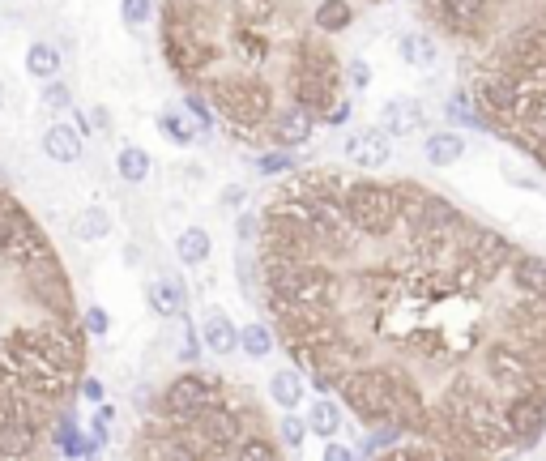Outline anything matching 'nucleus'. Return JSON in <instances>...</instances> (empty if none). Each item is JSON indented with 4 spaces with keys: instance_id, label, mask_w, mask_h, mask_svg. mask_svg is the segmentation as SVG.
<instances>
[{
    "instance_id": "obj_45",
    "label": "nucleus",
    "mask_w": 546,
    "mask_h": 461,
    "mask_svg": "<svg viewBox=\"0 0 546 461\" xmlns=\"http://www.w3.org/2000/svg\"><path fill=\"white\" fill-rule=\"evenodd\" d=\"M0 107H5V86H0Z\"/></svg>"
},
{
    "instance_id": "obj_19",
    "label": "nucleus",
    "mask_w": 546,
    "mask_h": 461,
    "mask_svg": "<svg viewBox=\"0 0 546 461\" xmlns=\"http://www.w3.org/2000/svg\"><path fill=\"white\" fill-rule=\"evenodd\" d=\"M303 397H308L303 368H273L269 372V402L278 406V410H299Z\"/></svg>"
},
{
    "instance_id": "obj_1",
    "label": "nucleus",
    "mask_w": 546,
    "mask_h": 461,
    "mask_svg": "<svg viewBox=\"0 0 546 461\" xmlns=\"http://www.w3.org/2000/svg\"><path fill=\"white\" fill-rule=\"evenodd\" d=\"M205 94L235 129H244V137L273 120V90L256 77H218V82H205Z\"/></svg>"
},
{
    "instance_id": "obj_40",
    "label": "nucleus",
    "mask_w": 546,
    "mask_h": 461,
    "mask_svg": "<svg viewBox=\"0 0 546 461\" xmlns=\"http://www.w3.org/2000/svg\"><path fill=\"white\" fill-rule=\"evenodd\" d=\"M248 184H222V193H218V205H222V210H231V214H239V210H244V205H248Z\"/></svg>"
},
{
    "instance_id": "obj_4",
    "label": "nucleus",
    "mask_w": 546,
    "mask_h": 461,
    "mask_svg": "<svg viewBox=\"0 0 546 461\" xmlns=\"http://www.w3.org/2000/svg\"><path fill=\"white\" fill-rule=\"evenodd\" d=\"M342 389V402L355 410L363 423H384V419H397V393H401V380L393 372H380V368H363V372H346L337 380Z\"/></svg>"
},
{
    "instance_id": "obj_33",
    "label": "nucleus",
    "mask_w": 546,
    "mask_h": 461,
    "mask_svg": "<svg viewBox=\"0 0 546 461\" xmlns=\"http://www.w3.org/2000/svg\"><path fill=\"white\" fill-rule=\"evenodd\" d=\"M273 440H278V436H273ZM273 440L261 436V432H248L244 440L235 444V457L239 461H273V457L282 453V444H273Z\"/></svg>"
},
{
    "instance_id": "obj_16",
    "label": "nucleus",
    "mask_w": 546,
    "mask_h": 461,
    "mask_svg": "<svg viewBox=\"0 0 546 461\" xmlns=\"http://www.w3.org/2000/svg\"><path fill=\"white\" fill-rule=\"evenodd\" d=\"M201 342H205V351L218 355V359H231L239 351V325L231 321L227 312H205V321H201Z\"/></svg>"
},
{
    "instance_id": "obj_18",
    "label": "nucleus",
    "mask_w": 546,
    "mask_h": 461,
    "mask_svg": "<svg viewBox=\"0 0 546 461\" xmlns=\"http://www.w3.org/2000/svg\"><path fill=\"white\" fill-rule=\"evenodd\" d=\"M52 444L60 457H94L103 449L99 440H90V432H82V423L73 415H56V427H52Z\"/></svg>"
},
{
    "instance_id": "obj_26",
    "label": "nucleus",
    "mask_w": 546,
    "mask_h": 461,
    "mask_svg": "<svg viewBox=\"0 0 546 461\" xmlns=\"http://www.w3.org/2000/svg\"><path fill=\"white\" fill-rule=\"evenodd\" d=\"M312 26L320 35H342V30L355 26V5L350 0H320L312 9Z\"/></svg>"
},
{
    "instance_id": "obj_28",
    "label": "nucleus",
    "mask_w": 546,
    "mask_h": 461,
    "mask_svg": "<svg viewBox=\"0 0 546 461\" xmlns=\"http://www.w3.org/2000/svg\"><path fill=\"white\" fill-rule=\"evenodd\" d=\"M273 346H278V338H273V329L265 321H248V325H239V351H244L248 359H269L273 355Z\"/></svg>"
},
{
    "instance_id": "obj_36",
    "label": "nucleus",
    "mask_w": 546,
    "mask_h": 461,
    "mask_svg": "<svg viewBox=\"0 0 546 461\" xmlns=\"http://www.w3.org/2000/svg\"><path fill=\"white\" fill-rule=\"evenodd\" d=\"M184 107L192 111V116H197V124L205 129V137H210V133H214V111H218L210 94H201V90H188V94H184Z\"/></svg>"
},
{
    "instance_id": "obj_34",
    "label": "nucleus",
    "mask_w": 546,
    "mask_h": 461,
    "mask_svg": "<svg viewBox=\"0 0 546 461\" xmlns=\"http://www.w3.org/2000/svg\"><path fill=\"white\" fill-rule=\"evenodd\" d=\"M39 107L52 111V116H69L73 111V86L52 77V82H43V94H39Z\"/></svg>"
},
{
    "instance_id": "obj_30",
    "label": "nucleus",
    "mask_w": 546,
    "mask_h": 461,
    "mask_svg": "<svg viewBox=\"0 0 546 461\" xmlns=\"http://www.w3.org/2000/svg\"><path fill=\"white\" fill-rule=\"evenodd\" d=\"M252 167H256V176H261V180H278V176H291V171L299 167V158H295V150L273 146V150H265V154H256Z\"/></svg>"
},
{
    "instance_id": "obj_41",
    "label": "nucleus",
    "mask_w": 546,
    "mask_h": 461,
    "mask_svg": "<svg viewBox=\"0 0 546 461\" xmlns=\"http://www.w3.org/2000/svg\"><path fill=\"white\" fill-rule=\"evenodd\" d=\"M350 111H355V103H350V99H333V107L325 111V116H320V120H325V124H333V129H342V124L350 120Z\"/></svg>"
},
{
    "instance_id": "obj_6",
    "label": "nucleus",
    "mask_w": 546,
    "mask_h": 461,
    "mask_svg": "<svg viewBox=\"0 0 546 461\" xmlns=\"http://www.w3.org/2000/svg\"><path fill=\"white\" fill-rule=\"evenodd\" d=\"M487 376H491V385L495 389H504L508 397L512 393H529V389H538V380H534V363H529L525 351H517V346H491L487 351Z\"/></svg>"
},
{
    "instance_id": "obj_22",
    "label": "nucleus",
    "mask_w": 546,
    "mask_h": 461,
    "mask_svg": "<svg viewBox=\"0 0 546 461\" xmlns=\"http://www.w3.org/2000/svg\"><path fill=\"white\" fill-rule=\"evenodd\" d=\"M444 116H448V124H453V129H474V133H483L487 129V111L478 107V99L474 94H465V90H453L444 99Z\"/></svg>"
},
{
    "instance_id": "obj_12",
    "label": "nucleus",
    "mask_w": 546,
    "mask_h": 461,
    "mask_svg": "<svg viewBox=\"0 0 546 461\" xmlns=\"http://www.w3.org/2000/svg\"><path fill=\"white\" fill-rule=\"evenodd\" d=\"M30 333H35V342L60 363V368H82V338L73 333V325L43 321L39 329H30Z\"/></svg>"
},
{
    "instance_id": "obj_39",
    "label": "nucleus",
    "mask_w": 546,
    "mask_h": 461,
    "mask_svg": "<svg viewBox=\"0 0 546 461\" xmlns=\"http://www.w3.org/2000/svg\"><path fill=\"white\" fill-rule=\"evenodd\" d=\"M346 86L350 90H355V94H363L367 86H372V65H367V60L363 56H355V60H346Z\"/></svg>"
},
{
    "instance_id": "obj_17",
    "label": "nucleus",
    "mask_w": 546,
    "mask_h": 461,
    "mask_svg": "<svg viewBox=\"0 0 546 461\" xmlns=\"http://www.w3.org/2000/svg\"><path fill=\"white\" fill-rule=\"evenodd\" d=\"M465 137L457 129H431L423 133V158H427V167H457L461 158H465Z\"/></svg>"
},
{
    "instance_id": "obj_11",
    "label": "nucleus",
    "mask_w": 546,
    "mask_h": 461,
    "mask_svg": "<svg viewBox=\"0 0 546 461\" xmlns=\"http://www.w3.org/2000/svg\"><path fill=\"white\" fill-rule=\"evenodd\" d=\"M43 154L52 158V163H60V167H73L77 158L86 154V133L77 129L73 116H56L43 129Z\"/></svg>"
},
{
    "instance_id": "obj_10",
    "label": "nucleus",
    "mask_w": 546,
    "mask_h": 461,
    "mask_svg": "<svg viewBox=\"0 0 546 461\" xmlns=\"http://www.w3.org/2000/svg\"><path fill=\"white\" fill-rule=\"evenodd\" d=\"M316 111L312 107H303V103H291V107H282L278 116L269 120V137H273V146H282V150H299V146H308L312 133H316Z\"/></svg>"
},
{
    "instance_id": "obj_29",
    "label": "nucleus",
    "mask_w": 546,
    "mask_h": 461,
    "mask_svg": "<svg viewBox=\"0 0 546 461\" xmlns=\"http://www.w3.org/2000/svg\"><path fill=\"white\" fill-rule=\"evenodd\" d=\"M73 235H77L82 244L107 240V235H111V214L103 210V205H86V210L73 218Z\"/></svg>"
},
{
    "instance_id": "obj_5",
    "label": "nucleus",
    "mask_w": 546,
    "mask_h": 461,
    "mask_svg": "<svg viewBox=\"0 0 546 461\" xmlns=\"http://www.w3.org/2000/svg\"><path fill=\"white\" fill-rule=\"evenodd\" d=\"M214 402H222V389H218V380L205 372H180L158 393V410H163V419H171L175 427H192Z\"/></svg>"
},
{
    "instance_id": "obj_42",
    "label": "nucleus",
    "mask_w": 546,
    "mask_h": 461,
    "mask_svg": "<svg viewBox=\"0 0 546 461\" xmlns=\"http://www.w3.org/2000/svg\"><path fill=\"white\" fill-rule=\"evenodd\" d=\"M82 397H86L90 406L107 402V389H103V380H99V376H86V380H82Z\"/></svg>"
},
{
    "instance_id": "obj_25",
    "label": "nucleus",
    "mask_w": 546,
    "mask_h": 461,
    "mask_svg": "<svg viewBox=\"0 0 546 461\" xmlns=\"http://www.w3.org/2000/svg\"><path fill=\"white\" fill-rule=\"evenodd\" d=\"M60 69H64V56L56 43L35 39L26 47V73L35 77V82H52V77H60Z\"/></svg>"
},
{
    "instance_id": "obj_38",
    "label": "nucleus",
    "mask_w": 546,
    "mask_h": 461,
    "mask_svg": "<svg viewBox=\"0 0 546 461\" xmlns=\"http://www.w3.org/2000/svg\"><path fill=\"white\" fill-rule=\"evenodd\" d=\"M82 325H86V338H107V333H111V312L103 304H90L86 316H82Z\"/></svg>"
},
{
    "instance_id": "obj_20",
    "label": "nucleus",
    "mask_w": 546,
    "mask_h": 461,
    "mask_svg": "<svg viewBox=\"0 0 546 461\" xmlns=\"http://www.w3.org/2000/svg\"><path fill=\"white\" fill-rule=\"evenodd\" d=\"M39 444V423L35 419H5L0 423V457H30Z\"/></svg>"
},
{
    "instance_id": "obj_3",
    "label": "nucleus",
    "mask_w": 546,
    "mask_h": 461,
    "mask_svg": "<svg viewBox=\"0 0 546 461\" xmlns=\"http://www.w3.org/2000/svg\"><path fill=\"white\" fill-rule=\"evenodd\" d=\"M342 201H346V214H350V222H355V231L372 235V240L389 235L397 227V218H401V188L380 184V180L346 184Z\"/></svg>"
},
{
    "instance_id": "obj_7",
    "label": "nucleus",
    "mask_w": 546,
    "mask_h": 461,
    "mask_svg": "<svg viewBox=\"0 0 546 461\" xmlns=\"http://www.w3.org/2000/svg\"><path fill=\"white\" fill-rule=\"evenodd\" d=\"M342 158L350 167H363V171H380L393 163V137L380 129V124H359L342 137Z\"/></svg>"
},
{
    "instance_id": "obj_44",
    "label": "nucleus",
    "mask_w": 546,
    "mask_h": 461,
    "mask_svg": "<svg viewBox=\"0 0 546 461\" xmlns=\"http://www.w3.org/2000/svg\"><path fill=\"white\" fill-rule=\"evenodd\" d=\"M90 129L111 133V111H107V107H90Z\"/></svg>"
},
{
    "instance_id": "obj_14",
    "label": "nucleus",
    "mask_w": 546,
    "mask_h": 461,
    "mask_svg": "<svg viewBox=\"0 0 546 461\" xmlns=\"http://www.w3.org/2000/svg\"><path fill=\"white\" fill-rule=\"evenodd\" d=\"M397 56H401V65L406 69H436L440 65V39L431 35V30L423 26H414V30H401V39H397Z\"/></svg>"
},
{
    "instance_id": "obj_32",
    "label": "nucleus",
    "mask_w": 546,
    "mask_h": 461,
    "mask_svg": "<svg viewBox=\"0 0 546 461\" xmlns=\"http://www.w3.org/2000/svg\"><path fill=\"white\" fill-rule=\"evenodd\" d=\"M205 355V342H201V325L192 321V316L184 312L180 316V342H175V359L180 363H197Z\"/></svg>"
},
{
    "instance_id": "obj_23",
    "label": "nucleus",
    "mask_w": 546,
    "mask_h": 461,
    "mask_svg": "<svg viewBox=\"0 0 546 461\" xmlns=\"http://www.w3.org/2000/svg\"><path fill=\"white\" fill-rule=\"evenodd\" d=\"M512 282L521 286V291L529 299H546V257H538V252H517L512 257Z\"/></svg>"
},
{
    "instance_id": "obj_21",
    "label": "nucleus",
    "mask_w": 546,
    "mask_h": 461,
    "mask_svg": "<svg viewBox=\"0 0 546 461\" xmlns=\"http://www.w3.org/2000/svg\"><path fill=\"white\" fill-rule=\"evenodd\" d=\"M308 427H312V436L333 440V436L346 427V410H342V402H337V397H329V393L312 397V402H308Z\"/></svg>"
},
{
    "instance_id": "obj_9",
    "label": "nucleus",
    "mask_w": 546,
    "mask_h": 461,
    "mask_svg": "<svg viewBox=\"0 0 546 461\" xmlns=\"http://www.w3.org/2000/svg\"><path fill=\"white\" fill-rule=\"evenodd\" d=\"M376 124H380V129L389 133L393 141H397V137H414V133L427 129V111H423V103L414 99V94H393V99L380 103Z\"/></svg>"
},
{
    "instance_id": "obj_24",
    "label": "nucleus",
    "mask_w": 546,
    "mask_h": 461,
    "mask_svg": "<svg viewBox=\"0 0 546 461\" xmlns=\"http://www.w3.org/2000/svg\"><path fill=\"white\" fill-rule=\"evenodd\" d=\"M175 257H180V265L197 269L214 257V235L205 227H184L180 235H175Z\"/></svg>"
},
{
    "instance_id": "obj_13",
    "label": "nucleus",
    "mask_w": 546,
    "mask_h": 461,
    "mask_svg": "<svg viewBox=\"0 0 546 461\" xmlns=\"http://www.w3.org/2000/svg\"><path fill=\"white\" fill-rule=\"evenodd\" d=\"M146 304L154 316H163V321H180L188 312V286L180 274H158L146 291Z\"/></svg>"
},
{
    "instance_id": "obj_2",
    "label": "nucleus",
    "mask_w": 546,
    "mask_h": 461,
    "mask_svg": "<svg viewBox=\"0 0 546 461\" xmlns=\"http://www.w3.org/2000/svg\"><path fill=\"white\" fill-rule=\"evenodd\" d=\"M0 257L13 261L18 269H35V265L56 261V252L47 244V235L39 231V222L9 193H0Z\"/></svg>"
},
{
    "instance_id": "obj_35",
    "label": "nucleus",
    "mask_w": 546,
    "mask_h": 461,
    "mask_svg": "<svg viewBox=\"0 0 546 461\" xmlns=\"http://www.w3.org/2000/svg\"><path fill=\"white\" fill-rule=\"evenodd\" d=\"M261 231H265V214H256V210H239L235 214V244L239 248H256L261 244Z\"/></svg>"
},
{
    "instance_id": "obj_31",
    "label": "nucleus",
    "mask_w": 546,
    "mask_h": 461,
    "mask_svg": "<svg viewBox=\"0 0 546 461\" xmlns=\"http://www.w3.org/2000/svg\"><path fill=\"white\" fill-rule=\"evenodd\" d=\"M278 444L286 453H299L303 449V440L312 436V427H308V415H299V410H282V419H278Z\"/></svg>"
},
{
    "instance_id": "obj_15",
    "label": "nucleus",
    "mask_w": 546,
    "mask_h": 461,
    "mask_svg": "<svg viewBox=\"0 0 546 461\" xmlns=\"http://www.w3.org/2000/svg\"><path fill=\"white\" fill-rule=\"evenodd\" d=\"M154 124H158V137L171 141V146H180V150L197 146V141L205 137V129L197 124V116H192L188 107H163L154 116Z\"/></svg>"
},
{
    "instance_id": "obj_27",
    "label": "nucleus",
    "mask_w": 546,
    "mask_h": 461,
    "mask_svg": "<svg viewBox=\"0 0 546 461\" xmlns=\"http://www.w3.org/2000/svg\"><path fill=\"white\" fill-rule=\"evenodd\" d=\"M116 176L124 184H146L154 176V154L146 146H120L116 154Z\"/></svg>"
},
{
    "instance_id": "obj_8",
    "label": "nucleus",
    "mask_w": 546,
    "mask_h": 461,
    "mask_svg": "<svg viewBox=\"0 0 546 461\" xmlns=\"http://www.w3.org/2000/svg\"><path fill=\"white\" fill-rule=\"evenodd\" d=\"M504 419H508V432L512 440H521V444H534L546 436V402L538 397V389H529V393H512V402L504 406Z\"/></svg>"
},
{
    "instance_id": "obj_37",
    "label": "nucleus",
    "mask_w": 546,
    "mask_h": 461,
    "mask_svg": "<svg viewBox=\"0 0 546 461\" xmlns=\"http://www.w3.org/2000/svg\"><path fill=\"white\" fill-rule=\"evenodd\" d=\"M120 22H124L128 30L154 22V0H120Z\"/></svg>"
},
{
    "instance_id": "obj_43",
    "label": "nucleus",
    "mask_w": 546,
    "mask_h": 461,
    "mask_svg": "<svg viewBox=\"0 0 546 461\" xmlns=\"http://www.w3.org/2000/svg\"><path fill=\"white\" fill-rule=\"evenodd\" d=\"M350 457H359V449H350V444H337V440L325 444V461H350Z\"/></svg>"
}]
</instances>
